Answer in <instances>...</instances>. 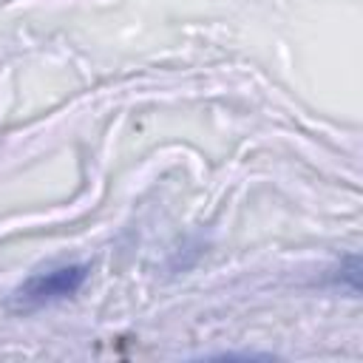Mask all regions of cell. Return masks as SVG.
Listing matches in <instances>:
<instances>
[{
  "label": "cell",
  "instance_id": "cell-1",
  "mask_svg": "<svg viewBox=\"0 0 363 363\" xmlns=\"http://www.w3.org/2000/svg\"><path fill=\"white\" fill-rule=\"evenodd\" d=\"M82 281H85V267H79V264L34 275L20 289V303L23 306H40V303H51V301L68 298L82 286Z\"/></svg>",
  "mask_w": 363,
  "mask_h": 363
}]
</instances>
